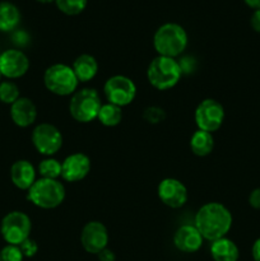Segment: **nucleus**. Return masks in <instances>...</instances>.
Here are the masks:
<instances>
[{
	"label": "nucleus",
	"instance_id": "4be33fe9",
	"mask_svg": "<svg viewBox=\"0 0 260 261\" xmlns=\"http://www.w3.org/2000/svg\"><path fill=\"white\" fill-rule=\"evenodd\" d=\"M97 120L101 122L103 126L114 127L117 126L122 121V109L112 103H102L99 109Z\"/></svg>",
	"mask_w": 260,
	"mask_h": 261
},
{
	"label": "nucleus",
	"instance_id": "423d86ee",
	"mask_svg": "<svg viewBox=\"0 0 260 261\" xmlns=\"http://www.w3.org/2000/svg\"><path fill=\"white\" fill-rule=\"evenodd\" d=\"M102 106L98 92L94 88H83L76 91L69 101V112L75 121L88 124L97 119Z\"/></svg>",
	"mask_w": 260,
	"mask_h": 261
},
{
	"label": "nucleus",
	"instance_id": "9d476101",
	"mask_svg": "<svg viewBox=\"0 0 260 261\" xmlns=\"http://www.w3.org/2000/svg\"><path fill=\"white\" fill-rule=\"evenodd\" d=\"M224 107L221 102L214 98H205L196 106L194 120L199 130H204L213 134L223 125Z\"/></svg>",
	"mask_w": 260,
	"mask_h": 261
},
{
	"label": "nucleus",
	"instance_id": "7c9ffc66",
	"mask_svg": "<svg viewBox=\"0 0 260 261\" xmlns=\"http://www.w3.org/2000/svg\"><path fill=\"white\" fill-rule=\"evenodd\" d=\"M97 256H98L99 261H115L116 260V256H115L114 251L110 249H107V247L105 250H102V251L99 252Z\"/></svg>",
	"mask_w": 260,
	"mask_h": 261
},
{
	"label": "nucleus",
	"instance_id": "a211bd4d",
	"mask_svg": "<svg viewBox=\"0 0 260 261\" xmlns=\"http://www.w3.org/2000/svg\"><path fill=\"white\" fill-rule=\"evenodd\" d=\"M71 68H73L78 81L81 83H87V82L92 81L98 73V61L93 55L82 54L74 60Z\"/></svg>",
	"mask_w": 260,
	"mask_h": 261
},
{
	"label": "nucleus",
	"instance_id": "4468645a",
	"mask_svg": "<svg viewBox=\"0 0 260 261\" xmlns=\"http://www.w3.org/2000/svg\"><path fill=\"white\" fill-rule=\"evenodd\" d=\"M91 167V158L86 153H71L61 162V178L66 182H78L89 175Z\"/></svg>",
	"mask_w": 260,
	"mask_h": 261
},
{
	"label": "nucleus",
	"instance_id": "0eeeda50",
	"mask_svg": "<svg viewBox=\"0 0 260 261\" xmlns=\"http://www.w3.org/2000/svg\"><path fill=\"white\" fill-rule=\"evenodd\" d=\"M32 231V221L22 211H13L5 214L0 223V233L7 245L19 246L30 239Z\"/></svg>",
	"mask_w": 260,
	"mask_h": 261
},
{
	"label": "nucleus",
	"instance_id": "7ed1b4c3",
	"mask_svg": "<svg viewBox=\"0 0 260 261\" xmlns=\"http://www.w3.org/2000/svg\"><path fill=\"white\" fill-rule=\"evenodd\" d=\"M183 76L177 59L157 55L149 63L147 69V79L153 88L158 91H168L177 86Z\"/></svg>",
	"mask_w": 260,
	"mask_h": 261
},
{
	"label": "nucleus",
	"instance_id": "393cba45",
	"mask_svg": "<svg viewBox=\"0 0 260 261\" xmlns=\"http://www.w3.org/2000/svg\"><path fill=\"white\" fill-rule=\"evenodd\" d=\"M20 97L19 87L12 81L0 82V102L12 106Z\"/></svg>",
	"mask_w": 260,
	"mask_h": 261
},
{
	"label": "nucleus",
	"instance_id": "412c9836",
	"mask_svg": "<svg viewBox=\"0 0 260 261\" xmlns=\"http://www.w3.org/2000/svg\"><path fill=\"white\" fill-rule=\"evenodd\" d=\"M20 23V12L10 2H0V32H12Z\"/></svg>",
	"mask_w": 260,
	"mask_h": 261
},
{
	"label": "nucleus",
	"instance_id": "c756f323",
	"mask_svg": "<svg viewBox=\"0 0 260 261\" xmlns=\"http://www.w3.org/2000/svg\"><path fill=\"white\" fill-rule=\"evenodd\" d=\"M250 24L255 32L260 33V9L254 10L251 18H250Z\"/></svg>",
	"mask_w": 260,
	"mask_h": 261
},
{
	"label": "nucleus",
	"instance_id": "6e6552de",
	"mask_svg": "<svg viewBox=\"0 0 260 261\" xmlns=\"http://www.w3.org/2000/svg\"><path fill=\"white\" fill-rule=\"evenodd\" d=\"M103 93L109 103L119 107L129 106L137 97V86L134 81L126 75H112L105 82Z\"/></svg>",
	"mask_w": 260,
	"mask_h": 261
},
{
	"label": "nucleus",
	"instance_id": "1a4fd4ad",
	"mask_svg": "<svg viewBox=\"0 0 260 261\" xmlns=\"http://www.w3.org/2000/svg\"><path fill=\"white\" fill-rule=\"evenodd\" d=\"M31 139H32L35 149L46 157H53L54 154H56L61 149L64 143L60 130L55 125L48 124V122H41L36 125Z\"/></svg>",
	"mask_w": 260,
	"mask_h": 261
},
{
	"label": "nucleus",
	"instance_id": "2eb2a0df",
	"mask_svg": "<svg viewBox=\"0 0 260 261\" xmlns=\"http://www.w3.org/2000/svg\"><path fill=\"white\" fill-rule=\"evenodd\" d=\"M203 236L194 224H183L173 233V245L176 249L185 254H193L203 246Z\"/></svg>",
	"mask_w": 260,
	"mask_h": 261
},
{
	"label": "nucleus",
	"instance_id": "f03ea898",
	"mask_svg": "<svg viewBox=\"0 0 260 261\" xmlns=\"http://www.w3.org/2000/svg\"><path fill=\"white\" fill-rule=\"evenodd\" d=\"M188 43V32L178 23H165L153 35V47L160 56L177 59L186 50Z\"/></svg>",
	"mask_w": 260,
	"mask_h": 261
},
{
	"label": "nucleus",
	"instance_id": "c85d7f7f",
	"mask_svg": "<svg viewBox=\"0 0 260 261\" xmlns=\"http://www.w3.org/2000/svg\"><path fill=\"white\" fill-rule=\"evenodd\" d=\"M249 204L251 208L260 211V188L254 189L249 195Z\"/></svg>",
	"mask_w": 260,
	"mask_h": 261
},
{
	"label": "nucleus",
	"instance_id": "39448f33",
	"mask_svg": "<svg viewBox=\"0 0 260 261\" xmlns=\"http://www.w3.org/2000/svg\"><path fill=\"white\" fill-rule=\"evenodd\" d=\"M43 84L53 94L60 97L73 96L78 91L79 81L73 68L66 64H54L43 73Z\"/></svg>",
	"mask_w": 260,
	"mask_h": 261
},
{
	"label": "nucleus",
	"instance_id": "dca6fc26",
	"mask_svg": "<svg viewBox=\"0 0 260 261\" xmlns=\"http://www.w3.org/2000/svg\"><path fill=\"white\" fill-rule=\"evenodd\" d=\"M37 107L28 97H19L10 106V119L18 127H28L37 120Z\"/></svg>",
	"mask_w": 260,
	"mask_h": 261
},
{
	"label": "nucleus",
	"instance_id": "bb28decb",
	"mask_svg": "<svg viewBox=\"0 0 260 261\" xmlns=\"http://www.w3.org/2000/svg\"><path fill=\"white\" fill-rule=\"evenodd\" d=\"M23 259H24V256H23L19 246L5 245L0 250V261H23Z\"/></svg>",
	"mask_w": 260,
	"mask_h": 261
},
{
	"label": "nucleus",
	"instance_id": "f704fd0d",
	"mask_svg": "<svg viewBox=\"0 0 260 261\" xmlns=\"http://www.w3.org/2000/svg\"><path fill=\"white\" fill-rule=\"evenodd\" d=\"M2 76H3V75H2V73H0V82H2Z\"/></svg>",
	"mask_w": 260,
	"mask_h": 261
},
{
	"label": "nucleus",
	"instance_id": "6ab92c4d",
	"mask_svg": "<svg viewBox=\"0 0 260 261\" xmlns=\"http://www.w3.org/2000/svg\"><path fill=\"white\" fill-rule=\"evenodd\" d=\"M211 255L214 261H237L240 257V251L232 240L223 237L212 242Z\"/></svg>",
	"mask_w": 260,
	"mask_h": 261
},
{
	"label": "nucleus",
	"instance_id": "a878e982",
	"mask_svg": "<svg viewBox=\"0 0 260 261\" xmlns=\"http://www.w3.org/2000/svg\"><path fill=\"white\" fill-rule=\"evenodd\" d=\"M143 119L148 124H161V122H163L166 120V111L160 106H149L143 112Z\"/></svg>",
	"mask_w": 260,
	"mask_h": 261
},
{
	"label": "nucleus",
	"instance_id": "f8f14e48",
	"mask_svg": "<svg viewBox=\"0 0 260 261\" xmlns=\"http://www.w3.org/2000/svg\"><path fill=\"white\" fill-rule=\"evenodd\" d=\"M30 70V59L18 48H8L0 54V73L7 79H18Z\"/></svg>",
	"mask_w": 260,
	"mask_h": 261
},
{
	"label": "nucleus",
	"instance_id": "aec40b11",
	"mask_svg": "<svg viewBox=\"0 0 260 261\" xmlns=\"http://www.w3.org/2000/svg\"><path fill=\"white\" fill-rule=\"evenodd\" d=\"M190 149L198 157H206L214 149V137L212 133L196 130L190 138Z\"/></svg>",
	"mask_w": 260,
	"mask_h": 261
},
{
	"label": "nucleus",
	"instance_id": "f3484780",
	"mask_svg": "<svg viewBox=\"0 0 260 261\" xmlns=\"http://www.w3.org/2000/svg\"><path fill=\"white\" fill-rule=\"evenodd\" d=\"M37 171L28 160H18L10 167V181L19 190L28 191L37 180Z\"/></svg>",
	"mask_w": 260,
	"mask_h": 261
},
{
	"label": "nucleus",
	"instance_id": "b1692460",
	"mask_svg": "<svg viewBox=\"0 0 260 261\" xmlns=\"http://www.w3.org/2000/svg\"><path fill=\"white\" fill-rule=\"evenodd\" d=\"M58 9L65 15H79L87 8L88 0H55Z\"/></svg>",
	"mask_w": 260,
	"mask_h": 261
},
{
	"label": "nucleus",
	"instance_id": "cd10ccee",
	"mask_svg": "<svg viewBox=\"0 0 260 261\" xmlns=\"http://www.w3.org/2000/svg\"><path fill=\"white\" fill-rule=\"evenodd\" d=\"M19 249L24 257H33L38 252V244L33 239H27L24 242L19 245Z\"/></svg>",
	"mask_w": 260,
	"mask_h": 261
},
{
	"label": "nucleus",
	"instance_id": "20e7f679",
	"mask_svg": "<svg viewBox=\"0 0 260 261\" xmlns=\"http://www.w3.org/2000/svg\"><path fill=\"white\" fill-rule=\"evenodd\" d=\"M66 196L65 186L59 180L37 178L27 193V199L41 209H55L64 203Z\"/></svg>",
	"mask_w": 260,
	"mask_h": 261
},
{
	"label": "nucleus",
	"instance_id": "473e14b6",
	"mask_svg": "<svg viewBox=\"0 0 260 261\" xmlns=\"http://www.w3.org/2000/svg\"><path fill=\"white\" fill-rule=\"evenodd\" d=\"M244 3L247 5V7L251 8V9L254 10L260 9V0H244Z\"/></svg>",
	"mask_w": 260,
	"mask_h": 261
},
{
	"label": "nucleus",
	"instance_id": "f257e3e1",
	"mask_svg": "<svg viewBox=\"0 0 260 261\" xmlns=\"http://www.w3.org/2000/svg\"><path fill=\"white\" fill-rule=\"evenodd\" d=\"M232 213L226 205L217 201L206 203L198 209L194 226L204 240L213 242L227 236L232 227Z\"/></svg>",
	"mask_w": 260,
	"mask_h": 261
},
{
	"label": "nucleus",
	"instance_id": "5701e85b",
	"mask_svg": "<svg viewBox=\"0 0 260 261\" xmlns=\"http://www.w3.org/2000/svg\"><path fill=\"white\" fill-rule=\"evenodd\" d=\"M38 173L42 178L59 180L61 177V162L53 157H46L38 165Z\"/></svg>",
	"mask_w": 260,
	"mask_h": 261
},
{
	"label": "nucleus",
	"instance_id": "2f4dec72",
	"mask_svg": "<svg viewBox=\"0 0 260 261\" xmlns=\"http://www.w3.org/2000/svg\"><path fill=\"white\" fill-rule=\"evenodd\" d=\"M251 254L254 261H260V239H257L252 245Z\"/></svg>",
	"mask_w": 260,
	"mask_h": 261
},
{
	"label": "nucleus",
	"instance_id": "72a5a7b5",
	"mask_svg": "<svg viewBox=\"0 0 260 261\" xmlns=\"http://www.w3.org/2000/svg\"><path fill=\"white\" fill-rule=\"evenodd\" d=\"M38 3H42V4H50V3H55V0H36Z\"/></svg>",
	"mask_w": 260,
	"mask_h": 261
},
{
	"label": "nucleus",
	"instance_id": "ddd939ff",
	"mask_svg": "<svg viewBox=\"0 0 260 261\" xmlns=\"http://www.w3.org/2000/svg\"><path fill=\"white\" fill-rule=\"evenodd\" d=\"M157 195L160 200L171 209L183 208L189 199L188 189L184 182L173 177H166L158 184Z\"/></svg>",
	"mask_w": 260,
	"mask_h": 261
},
{
	"label": "nucleus",
	"instance_id": "9b49d317",
	"mask_svg": "<svg viewBox=\"0 0 260 261\" xmlns=\"http://www.w3.org/2000/svg\"><path fill=\"white\" fill-rule=\"evenodd\" d=\"M107 227L99 221H91L84 224L81 232V244L87 252L98 255L109 245Z\"/></svg>",
	"mask_w": 260,
	"mask_h": 261
}]
</instances>
